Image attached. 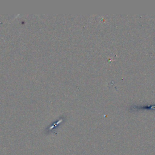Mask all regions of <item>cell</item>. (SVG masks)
<instances>
[{
	"label": "cell",
	"mask_w": 155,
	"mask_h": 155,
	"mask_svg": "<svg viewBox=\"0 0 155 155\" xmlns=\"http://www.w3.org/2000/svg\"><path fill=\"white\" fill-rule=\"evenodd\" d=\"M129 110L131 111H137V110H155V104H150L146 105H132Z\"/></svg>",
	"instance_id": "1"
}]
</instances>
